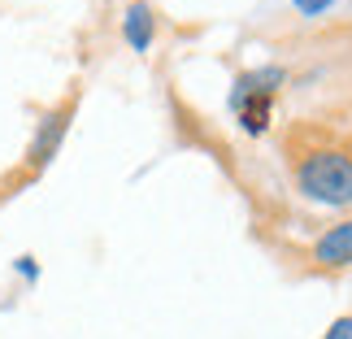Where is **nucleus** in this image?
I'll use <instances>...</instances> for the list:
<instances>
[{
	"label": "nucleus",
	"instance_id": "obj_3",
	"mask_svg": "<svg viewBox=\"0 0 352 339\" xmlns=\"http://www.w3.org/2000/svg\"><path fill=\"white\" fill-rule=\"evenodd\" d=\"M74 113H78V87L65 91V100H57L52 109H44V118H39L35 131H31V144H26V153H22V183L39 179V174L57 161L65 135H70Z\"/></svg>",
	"mask_w": 352,
	"mask_h": 339
},
{
	"label": "nucleus",
	"instance_id": "obj_6",
	"mask_svg": "<svg viewBox=\"0 0 352 339\" xmlns=\"http://www.w3.org/2000/svg\"><path fill=\"white\" fill-rule=\"evenodd\" d=\"M13 274H18V278L26 283V287H35V283H39V261H35L31 252H22L18 261H13Z\"/></svg>",
	"mask_w": 352,
	"mask_h": 339
},
{
	"label": "nucleus",
	"instance_id": "obj_4",
	"mask_svg": "<svg viewBox=\"0 0 352 339\" xmlns=\"http://www.w3.org/2000/svg\"><path fill=\"white\" fill-rule=\"evenodd\" d=\"M348 270H352V213L340 218V222H331L305 252V274L340 278Z\"/></svg>",
	"mask_w": 352,
	"mask_h": 339
},
{
	"label": "nucleus",
	"instance_id": "obj_1",
	"mask_svg": "<svg viewBox=\"0 0 352 339\" xmlns=\"http://www.w3.org/2000/svg\"><path fill=\"white\" fill-rule=\"evenodd\" d=\"M283 161L292 187L309 205L352 209V140L296 118L283 135Z\"/></svg>",
	"mask_w": 352,
	"mask_h": 339
},
{
	"label": "nucleus",
	"instance_id": "obj_7",
	"mask_svg": "<svg viewBox=\"0 0 352 339\" xmlns=\"http://www.w3.org/2000/svg\"><path fill=\"white\" fill-rule=\"evenodd\" d=\"M296 5V13H300V18H322V13H327L335 0H292Z\"/></svg>",
	"mask_w": 352,
	"mask_h": 339
},
{
	"label": "nucleus",
	"instance_id": "obj_2",
	"mask_svg": "<svg viewBox=\"0 0 352 339\" xmlns=\"http://www.w3.org/2000/svg\"><path fill=\"white\" fill-rule=\"evenodd\" d=\"M287 65L270 61V65H252V70H239L235 83H231V96H226V105H231V118L239 122L243 135H252V140H261V135L270 131V118H274V100L283 83H287Z\"/></svg>",
	"mask_w": 352,
	"mask_h": 339
},
{
	"label": "nucleus",
	"instance_id": "obj_8",
	"mask_svg": "<svg viewBox=\"0 0 352 339\" xmlns=\"http://www.w3.org/2000/svg\"><path fill=\"white\" fill-rule=\"evenodd\" d=\"M322 339H352V314H340L327 331H322Z\"/></svg>",
	"mask_w": 352,
	"mask_h": 339
},
{
	"label": "nucleus",
	"instance_id": "obj_5",
	"mask_svg": "<svg viewBox=\"0 0 352 339\" xmlns=\"http://www.w3.org/2000/svg\"><path fill=\"white\" fill-rule=\"evenodd\" d=\"M122 39L131 44V52H153L157 44V9L148 0H131L122 9Z\"/></svg>",
	"mask_w": 352,
	"mask_h": 339
}]
</instances>
